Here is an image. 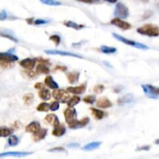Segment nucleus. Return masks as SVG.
<instances>
[{"label": "nucleus", "instance_id": "1", "mask_svg": "<svg viewBox=\"0 0 159 159\" xmlns=\"http://www.w3.org/2000/svg\"><path fill=\"white\" fill-rule=\"evenodd\" d=\"M137 33L148 36H159V27L154 24H145L137 29Z\"/></svg>", "mask_w": 159, "mask_h": 159}, {"label": "nucleus", "instance_id": "2", "mask_svg": "<svg viewBox=\"0 0 159 159\" xmlns=\"http://www.w3.org/2000/svg\"><path fill=\"white\" fill-rule=\"evenodd\" d=\"M112 36H113V37H115L116 40H119V41L122 42V43H125V44L130 45V46H132V47H136V48L142 49V50H147V49H148V47L146 46V45L143 44V43H138V42L133 41V40H128V39L125 38V37H123V36L117 34V33H112Z\"/></svg>", "mask_w": 159, "mask_h": 159}, {"label": "nucleus", "instance_id": "3", "mask_svg": "<svg viewBox=\"0 0 159 159\" xmlns=\"http://www.w3.org/2000/svg\"><path fill=\"white\" fill-rule=\"evenodd\" d=\"M114 16L119 19H126L129 16V9L122 2H118L115 7Z\"/></svg>", "mask_w": 159, "mask_h": 159}, {"label": "nucleus", "instance_id": "4", "mask_svg": "<svg viewBox=\"0 0 159 159\" xmlns=\"http://www.w3.org/2000/svg\"><path fill=\"white\" fill-rule=\"evenodd\" d=\"M143 92L148 98L150 99H157L159 96V88L153 86L151 85H142Z\"/></svg>", "mask_w": 159, "mask_h": 159}, {"label": "nucleus", "instance_id": "5", "mask_svg": "<svg viewBox=\"0 0 159 159\" xmlns=\"http://www.w3.org/2000/svg\"><path fill=\"white\" fill-rule=\"evenodd\" d=\"M52 95L54 99L58 102H62V103H66L67 101L69 100L71 98L68 92L64 91V89H54V92L52 93Z\"/></svg>", "mask_w": 159, "mask_h": 159}, {"label": "nucleus", "instance_id": "6", "mask_svg": "<svg viewBox=\"0 0 159 159\" xmlns=\"http://www.w3.org/2000/svg\"><path fill=\"white\" fill-rule=\"evenodd\" d=\"M64 115L67 124L72 123L75 119H77V112L74 107H68L66 109L64 112Z\"/></svg>", "mask_w": 159, "mask_h": 159}, {"label": "nucleus", "instance_id": "7", "mask_svg": "<svg viewBox=\"0 0 159 159\" xmlns=\"http://www.w3.org/2000/svg\"><path fill=\"white\" fill-rule=\"evenodd\" d=\"M18 60L19 57L12 52H0V61L12 63Z\"/></svg>", "mask_w": 159, "mask_h": 159}, {"label": "nucleus", "instance_id": "8", "mask_svg": "<svg viewBox=\"0 0 159 159\" xmlns=\"http://www.w3.org/2000/svg\"><path fill=\"white\" fill-rule=\"evenodd\" d=\"M45 53L48 54H53V55H60V56H69V57H78V58H82V56L79 54H74L71 52H66L63 50H45Z\"/></svg>", "mask_w": 159, "mask_h": 159}, {"label": "nucleus", "instance_id": "9", "mask_svg": "<svg viewBox=\"0 0 159 159\" xmlns=\"http://www.w3.org/2000/svg\"><path fill=\"white\" fill-rule=\"evenodd\" d=\"M19 65L25 69L31 71L34 68L35 65H36V59L29 58V57L25 58L19 61Z\"/></svg>", "mask_w": 159, "mask_h": 159}, {"label": "nucleus", "instance_id": "10", "mask_svg": "<svg viewBox=\"0 0 159 159\" xmlns=\"http://www.w3.org/2000/svg\"><path fill=\"white\" fill-rule=\"evenodd\" d=\"M111 24L117 26V27L123 29V30H127V29H130L131 28V25L129 22H125V21H123L121 19L116 17L111 20Z\"/></svg>", "mask_w": 159, "mask_h": 159}, {"label": "nucleus", "instance_id": "11", "mask_svg": "<svg viewBox=\"0 0 159 159\" xmlns=\"http://www.w3.org/2000/svg\"><path fill=\"white\" fill-rule=\"evenodd\" d=\"M88 122H89V118L84 117L81 119H80V120L75 119L74 122L67 124V126H68L69 128H71V129H78V128H81L83 126H86L88 123Z\"/></svg>", "mask_w": 159, "mask_h": 159}, {"label": "nucleus", "instance_id": "12", "mask_svg": "<svg viewBox=\"0 0 159 159\" xmlns=\"http://www.w3.org/2000/svg\"><path fill=\"white\" fill-rule=\"evenodd\" d=\"M32 152H22V151H9V152L1 153L0 157H23L31 154Z\"/></svg>", "mask_w": 159, "mask_h": 159}, {"label": "nucleus", "instance_id": "13", "mask_svg": "<svg viewBox=\"0 0 159 159\" xmlns=\"http://www.w3.org/2000/svg\"><path fill=\"white\" fill-rule=\"evenodd\" d=\"M0 36L2 37H5V38L9 39V40H12V41L15 42V43H18V39L16 38V36H15L13 32L10 29H0Z\"/></svg>", "mask_w": 159, "mask_h": 159}, {"label": "nucleus", "instance_id": "14", "mask_svg": "<svg viewBox=\"0 0 159 159\" xmlns=\"http://www.w3.org/2000/svg\"><path fill=\"white\" fill-rule=\"evenodd\" d=\"M86 90V84H81L79 86L76 87H67V91L70 93L76 94V95H80L85 92Z\"/></svg>", "mask_w": 159, "mask_h": 159}, {"label": "nucleus", "instance_id": "15", "mask_svg": "<svg viewBox=\"0 0 159 159\" xmlns=\"http://www.w3.org/2000/svg\"><path fill=\"white\" fill-rule=\"evenodd\" d=\"M47 133V130L46 128H40L36 132L33 133V139L34 141H40L46 137Z\"/></svg>", "mask_w": 159, "mask_h": 159}, {"label": "nucleus", "instance_id": "16", "mask_svg": "<svg viewBox=\"0 0 159 159\" xmlns=\"http://www.w3.org/2000/svg\"><path fill=\"white\" fill-rule=\"evenodd\" d=\"M40 128V123L37 122V121H33V122H31V123H29V124H28L27 126H26L25 130H26V131L28 132V133H34L35 132L37 131Z\"/></svg>", "mask_w": 159, "mask_h": 159}, {"label": "nucleus", "instance_id": "17", "mask_svg": "<svg viewBox=\"0 0 159 159\" xmlns=\"http://www.w3.org/2000/svg\"><path fill=\"white\" fill-rule=\"evenodd\" d=\"M96 105L98 107L102 108V109H107V108L111 107L112 104L107 98H100L97 101Z\"/></svg>", "mask_w": 159, "mask_h": 159}, {"label": "nucleus", "instance_id": "18", "mask_svg": "<svg viewBox=\"0 0 159 159\" xmlns=\"http://www.w3.org/2000/svg\"><path fill=\"white\" fill-rule=\"evenodd\" d=\"M133 101V96L132 94H126L123 97H120L118 99V105H125L126 104H129Z\"/></svg>", "mask_w": 159, "mask_h": 159}, {"label": "nucleus", "instance_id": "19", "mask_svg": "<svg viewBox=\"0 0 159 159\" xmlns=\"http://www.w3.org/2000/svg\"><path fill=\"white\" fill-rule=\"evenodd\" d=\"M45 119H46V121H47V123H50V124L54 126V127H55L57 125L60 124L59 119L57 118V116L54 114H48L47 116H46Z\"/></svg>", "mask_w": 159, "mask_h": 159}, {"label": "nucleus", "instance_id": "20", "mask_svg": "<svg viewBox=\"0 0 159 159\" xmlns=\"http://www.w3.org/2000/svg\"><path fill=\"white\" fill-rule=\"evenodd\" d=\"M54 128V130L52 131V135L55 137H61L66 133V128L64 125L59 124Z\"/></svg>", "mask_w": 159, "mask_h": 159}, {"label": "nucleus", "instance_id": "21", "mask_svg": "<svg viewBox=\"0 0 159 159\" xmlns=\"http://www.w3.org/2000/svg\"><path fill=\"white\" fill-rule=\"evenodd\" d=\"M44 83L45 85H47L48 88H52V89H57L59 87L58 84H57V83L53 79V78H52L51 76H50V75H48V76H47L45 78Z\"/></svg>", "mask_w": 159, "mask_h": 159}, {"label": "nucleus", "instance_id": "22", "mask_svg": "<svg viewBox=\"0 0 159 159\" xmlns=\"http://www.w3.org/2000/svg\"><path fill=\"white\" fill-rule=\"evenodd\" d=\"M38 95L40 99L45 101L49 100L50 99V97H51V94H50V91L47 88H40L38 92Z\"/></svg>", "mask_w": 159, "mask_h": 159}, {"label": "nucleus", "instance_id": "23", "mask_svg": "<svg viewBox=\"0 0 159 159\" xmlns=\"http://www.w3.org/2000/svg\"><path fill=\"white\" fill-rule=\"evenodd\" d=\"M101 144H102V142H99V141L91 142V143H88V144H86L85 146H84V147H82V150H87V151H88V150H95V149H97L98 147H99V146H100Z\"/></svg>", "mask_w": 159, "mask_h": 159}, {"label": "nucleus", "instance_id": "24", "mask_svg": "<svg viewBox=\"0 0 159 159\" xmlns=\"http://www.w3.org/2000/svg\"><path fill=\"white\" fill-rule=\"evenodd\" d=\"M13 133V130L12 128L7 126H1L0 127V137H6L10 136Z\"/></svg>", "mask_w": 159, "mask_h": 159}, {"label": "nucleus", "instance_id": "25", "mask_svg": "<svg viewBox=\"0 0 159 159\" xmlns=\"http://www.w3.org/2000/svg\"><path fill=\"white\" fill-rule=\"evenodd\" d=\"M64 25L67 26V27L72 28V29H77V30L81 29L85 27V26H84V25L78 24V23L73 22V21H65V22H64Z\"/></svg>", "mask_w": 159, "mask_h": 159}, {"label": "nucleus", "instance_id": "26", "mask_svg": "<svg viewBox=\"0 0 159 159\" xmlns=\"http://www.w3.org/2000/svg\"><path fill=\"white\" fill-rule=\"evenodd\" d=\"M90 109H91V112H92L93 116L96 119H102L105 116V113L100 109H97L95 108H91Z\"/></svg>", "mask_w": 159, "mask_h": 159}, {"label": "nucleus", "instance_id": "27", "mask_svg": "<svg viewBox=\"0 0 159 159\" xmlns=\"http://www.w3.org/2000/svg\"><path fill=\"white\" fill-rule=\"evenodd\" d=\"M80 76L79 72H71L67 74V80L71 84L76 83L78 81Z\"/></svg>", "mask_w": 159, "mask_h": 159}, {"label": "nucleus", "instance_id": "28", "mask_svg": "<svg viewBox=\"0 0 159 159\" xmlns=\"http://www.w3.org/2000/svg\"><path fill=\"white\" fill-rule=\"evenodd\" d=\"M36 71L37 73H40V74H48L50 72V69L46 64H39L36 67Z\"/></svg>", "mask_w": 159, "mask_h": 159}, {"label": "nucleus", "instance_id": "29", "mask_svg": "<svg viewBox=\"0 0 159 159\" xmlns=\"http://www.w3.org/2000/svg\"><path fill=\"white\" fill-rule=\"evenodd\" d=\"M80 101H81V99L80 97L78 96V95H74V96L71 97L69 99V100L67 101V105L68 107H74V105H76L77 104L79 103Z\"/></svg>", "mask_w": 159, "mask_h": 159}, {"label": "nucleus", "instance_id": "30", "mask_svg": "<svg viewBox=\"0 0 159 159\" xmlns=\"http://www.w3.org/2000/svg\"><path fill=\"white\" fill-rule=\"evenodd\" d=\"M100 50L101 52L104 53V54H114L116 52V49L115 47H108V46H105V45H102L100 47Z\"/></svg>", "mask_w": 159, "mask_h": 159}, {"label": "nucleus", "instance_id": "31", "mask_svg": "<svg viewBox=\"0 0 159 159\" xmlns=\"http://www.w3.org/2000/svg\"><path fill=\"white\" fill-rule=\"evenodd\" d=\"M19 139L17 136L16 135H12L11 134L9 136V139H8V143L9 145L11 146V147H14V146H16L19 143Z\"/></svg>", "mask_w": 159, "mask_h": 159}, {"label": "nucleus", "instance_id": "32", "mask_svg": "<svg viewBox=\"0 0 159 159\" xmlns=\"http://www.w3.org/2000/svg\"><path fill=\"white\" fill-rule=\"evenodd\" d=\"M36 109L39 112H47L48 110H50V105L47 102H41L37 105Z\"/></svg>", "mask_w": 159, "mask_h": 159}, {"label": "nucleus", "instance_id": "33", "mask_svg": "<svg viewBox=\"0 0 159 159\" xmlns=\"http://www.w3.org/2000/svg\"><path fill=\"white\" fill-rule=\"evenodd\" d=\"M33 99H34V97H33V95L32 93H27L23 95V101L26 105L32 104V102H33Z\"/></svg>", "mask_w": 159, "mask_h": 159}, {"label": "nucleus", "instance_id": "34", "mask_svg": "<svg viewBox=\"0 0 159 159\" xmlns=\"http://www.w3.org/2000/svg\"><path fill=\"white\" fill-rule=\"evenodd\" d=\"M42 3L45 4V5H61L60 2L57 1V0H40Z\"/></svg>", "mask_w": 159, "mask_h": 159}, {"label": "nucleus", "instance_id": "35", "mask_svg": "<svg viewBox=\"0 0 159 159\" xmlns=\"http://www.w3.org/2000/svg\"><path fill=\"white\" fill-rule=\"evenodd\" d=\"M83 101H84L85 103L93 104L94 102L96 101V98H95V95H87V96H85V98L83 99Z\"/></svg>", "mask_w": 159, "mask_h": 159}, {"label": "nucleus", "instance_id": "36", "mask_svg": "<svg viewBox=\"0 0 159 159\" xmlns=\"http://www.w3.org/2000/svg\"><path fill=\"white\" fill-rule=\"evenodd\" d=\"M49 40L50 41H53L56 44V46H58L60 43V37L58 35H51V36L49 37Z\"/></svg>", "mask_w": 159, "mask_h": 159}, {"label": "nucleus", "instance_id": "37", "mask_svg": "<svg viewBox=\"0 0 159 159\" xmlns=\"http://www.w3.org/2000/svg\"><path fill=\"white\" fill-rule=\"evenodd\" d=\"M104 86L102 85H96L95 86H94L93 88V92H95V93H97V94H99V93H102V91L104 90Z\"/></svg>", "mask_w": 159, "mask_h": 159}, {"label": "nucleus", "instance_id": "38", "mask_svg": "<svg viewBox=\"0 0 159 159\" xmlns=\"http://www.w3.org/2000/svg\"><path fill=\"white\" fill-rule=\"evenodd\" d=\"M48 22H49V20H47V19H34L33 23L34 25H43V24H47V23H48Z\"/></svg>", "mask_w": 159, "mask_h": 159}, {"label": "nucleus", "instance_id": "39", "mask_svg": "<svg viewBox=\"0 0 159 159\" xmlns=\"http://www.w3.org/2000/svg\"><path fill=\"white\" fill-rule=\"evenodd\" d=\"M59 106H60V104L57 101H55V102H51L50 105V110L51 111H56L59 109Z\"/></svg>", "mask_w": 159, "mask_h": 159}, {"label": "nucleus", "instance_id": "40", "mask_svg": "<svg viewBox=\"0 0 159 159\" xmlns=\"http://www.w3.org/2000/svg\"><path fill=\"white\" fill-rule=\"evenodd\" d=\"M9 18L8 13L5 10H1L0 11V20H5Z\"/></svg>", "mask_w": 159, "mask_h": 159}, {"label": "nucleus", "instance_id": "41", "mask_svg": "<svg viewBox=\"0 0 159 159\" xmlns=\"http://www.w3.org/2000/svg\"><path fill=\"white\" fill-rule=\"evenodd\" d=\"M50 152H61V151H65V149L62 147H56L54 148H51L49 150Z\"/></svg>", "mask_w": 159, "mask_h": 159}, {"label": "nucleus", "instance_id": "42", "mask_svg": "<svg viewBox=\"0 0 159 159\" xmlns=\"http://www.w3.org/2000/svg\"><path fill=\"white\" fill-rule=\"evenodd\" d=\"M35 59H36V60H38L39 62H40L41 64H46V65L50 64L49 60H47V59H44L43 58V57H37V58H35Z\"/></svg>", "mask_w": 159, "mask_h": 159}, {"label": "nucleus", "instance_id": "43", "mask_svg": "<svg viewBox=\"0 0 159 159\" xmlns=\"http://www.w3.org/2000/svg\"><path fill=\"white\" fill-rule=\"evenodd\" d=\"M0 65H1V67H4V68H7V67H12V63L0 61Z\"/></svg>", "mask_w": 159, "mask_h": 159}, {"label": "nucleus", "instance_id": "44", "mask_svg": "<svg viewBox=\"0 0 159 159\" xmlns=\"http://www.w3.org/2000/svg\"><path fill=\"white\" fill-rule=\"evenodd\" d=\"M81 2H85V3H93V2H99V0H77Z\"/></svg>", "mask_w": 159, "mask_h": 159}, {"label": "nucleus", "instance_id": "45", "mask_svg": "<svg viewBox=\"0 0 159 159\" xmlns=\"http://www.w3.org/2000/svg\"><path fill=\"white\" fill-rule=\"evenodd\" d=\"M55 70H60V71H67V67H66L65 66H59V65H57V67H55Z\"/></svg>", "mask_w": 159, "mask_h": 159}, {"label": "nucleus", "instance_id": "46", "mask_svg": "<svg viewBox=\"0 0 159 159\" xmlns=\"http://www.w3.org/2000/svg\"><path fill=\"white\" fill-rule=\"evenodd\" d=\"M34 88H37V89H40V88H43V85L42 84L41 82H37V83H36V84H35Z\"/></svg>", "mask_w": 159, "mask_h": 159}, {"label": "nucleus", "instance_id": "47", "mask_svg": "<svg viewBox=\"0 0 159 159\" xmlns=\"http://www.w3.org/2000/svg\"><path fill=\"white\" fill-rule=\"evenodd\" d=\"M150 149V146H143V147H138V148L137 149V150H147Z\"/></svg>", "mask_w": 159, "mask_h": 159}, {"label": "nucleus", "instance_id": "48", "mask_svg": "<svg viewBox=\"0 0 159 159\" xmlns=\"http://www.w3.org/2000/svg\"><path fill=\"white\" fill-rule=\"evenodd\" d=\"M68 147H79V144H78V143H69V144H68Z\"/></svg>", "mask_w": 159, "mask_h": 159}, {"label": "nucleus", "instance_id": "49", "mask_svg": "<svg viewBox=\"0 0 159 159\" xmlns=\"http://www.w3.org/2000/svg\"><path fill=\"white\" fill-rule=\"evenodd\" d=\"M33 20H34V19L33 18H30V19H26V21L27 22L28 24H32L33 22Z\"/></svg>", "mask_w": 159, "mask_h": 159}, {"label": "nucleus", "instance_id": "50", "mask_svg": "<svg viewBox=\"0 0 159 159\" xmlns=\"http://www.w3.org/2000/svg\"><path fill=\"white\" fill-rule=\"evenodd\" d=\"M104 1H105V2H109V3H116L117 0H104Z\"/></svg>", "mask_w": 159, "mask_h": 159}, {"label": "nucleus", "instance_id": "51", "mask_svg": "<svg viewBox=\"0 0 159 159\" xmlns=\"http://www.w3.org/2000/svg\"><path fill=\"white\" fill-rule=\"evenodd\" d=\"M139 1H140L142 2H148L149 0H139Z\"/></svg>", "mask_w": 159, "mask_h": 159}, {"label": "nucleus", "instance_id": "52", "mask_svg": "<svg viewBox=\"0 0 159 159\" xmlns=\"http://www.w3.org/2000/svg\"><path fill=\"white\" fill-rule=\"evenodd\" d=\"M155 143H157V144H159V139H158V140H156Z\"/></svg>", "mask_w": 159, "mask_h": 159}]
</instances>
